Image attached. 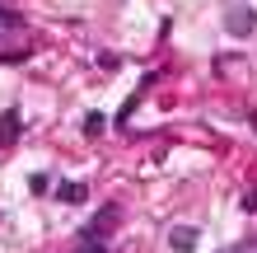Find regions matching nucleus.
<instances>
[{"mask_svg": "<svg viewBox=\"0 0 257 253\" xmlns=\"http://www.w3.org/2000/svg\"><path fill=\"white\" fill-rule=\"evenodd\" d=\"M243 206H248V211H257V188H252V192H243Z\"/></svg>", "mask_w": 257, "mask_h": 253, "instance_id": "nucleus-8", "label": "nucleus"}, {"mask_svg": "<svg viewBox=\"0 0 257 253\" xmlns=\"http://www.w3.org/2000/svg\"><path fill=\"white\" fill-rule=\"evenodd\" d=\"M19 127H24V122H19V113L10 108L5 117H0V145H14V141H19Z\"/></svg>", "mask_w": 257, "mask_h": 253, "instance_id": "nucleus-4", "label": "nucleus"}, {"mask_svg": "<svg viewBox=\"0 0 257 253\" xmlns=\"http://www.w3.org/2000/svg\"><path fill=\"white\" fill-rule=\"evenodd\" d=\"M224 28H229L234 38H248L252 28H257V14H252L248 5H234V10H229V19H224Z\"/></svg>", "mask_w": 257, "mask_h": 253, "instance_id": "nucleus-1", "label": "nucleus"}, {"mask_svg": "<svg viewBox=\"0 0 257 253\" xmlns=\"http://www.w3.org/2000/svg\"><path fill=\"white\" fill-rule=\"evenodd\" d=\"M103 127H108V122H103V117H98V113H89V117H84V131H89V136H98V131H103Z\"/></svg>", "mask_w": 257, "mask_h": 253, "instance_id": "nucleus-6", "label": "nucleus"}, {"mask_svg": "<svg viewBox=\"0 0 257 253\" xmlns=\"http://www.w3.org/2000/svg\"><path fill=\"white\" fill-rule=\"evenodd\" d=\"M75 253H103V244H98V239H84V244L75 248Z\"/></svg>", "mask_w": 257, "mask_h": 253, "instance_id": "nucleus-7", "label": "nucleus"}, {"mask_svg": "<svg viewBox=\"0 0 257 253\" xmlns=\"http://www.w3.org/2000/svg\"><path fill=\"white\" fill-rule=\"evenodd\" d=\"M0 28H14V14H5V10H0Z\"/></svg>", "mask_w": 257, "mask_h": 253, "instance_id": "nucleus-9", "label": "nucleus"}, {"mask_svg": "<svg viewBox=\"0 0 257 253\" xmlns=\"http://www.w3.org/2000/svg\"><path fill=\"white\" fill-rule=\"evenodd\" d=\"M196 239H201V234H196L192 225H173V230H169V244H173L178 253H192V248H196Z\"/></svg>", "mask_w": 257, "mask_h": 253, "instance_id": "nucleus-3", "label": "nucleus"}, {"mask_svg": "<svg viewBox=\"0 0 257 253\" xmlns=\"http://www.w3.org/2000/svg\"><path fill=\"white\" fill-rule=\"evenodd\" d=\"M112 225H117V206H103V211H98V220H89L84 239H98V244H103V234H108Z\"/></svg>", "mask_w": 257, "mask_h": 253, "instance_id": "nucleus-2", "label": "nucleus"}, {"mask_svg": "<svg viewBox=\"0 0 257 253\" xmlns=\"http://www.w3.org/2000/svg\"><path fill=\"white\" fill-rule=\"evenodd\" d=\"M56 197L61 202H84V183H56Z\"/></svg>", "mask_w": 257, "mask_h": 253, "instance_id": "nucleus-5", "label": "nucleus"}]
</instances>
